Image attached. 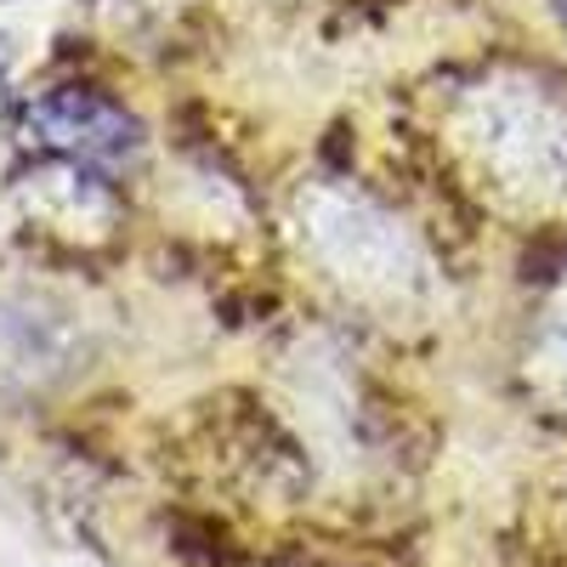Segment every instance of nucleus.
Returning a JSON list of instances; mask_svg holds the SVG:
<instances>
[{
    "mask_svg": "<svg viewBox=\"0 0 567 567\" xmlns=\"http://www.w3.org/2000/svg\"><path fill=\"white\" fill-rule=\"evenodd\" d=\"M550 7H556V18H561V29H567V0H550Z\"/></svg>",
    "mask_w": 567,
    "mask_h": 567,
    "instance_id": "2",
    "label": "nucleus"
},
{
    "mask_svg": "<svg viewBox=\"0 0 567 567\" xmlns=\"http://www.w3.org/2000/svg\"><path fill=\"white\" fill-rule=\"evenodd\" d=\"M29 131L52 154H63L74 165H91V171H131L142 159V148H148L142 120L125 103L91 91V85L45 91V97L29 109Z\"/></svg>",
    "mask_w": 567,
    "mask_h": 567,
    "instance_id": "1",
    "label": "nucleus"
}]
</instances>
